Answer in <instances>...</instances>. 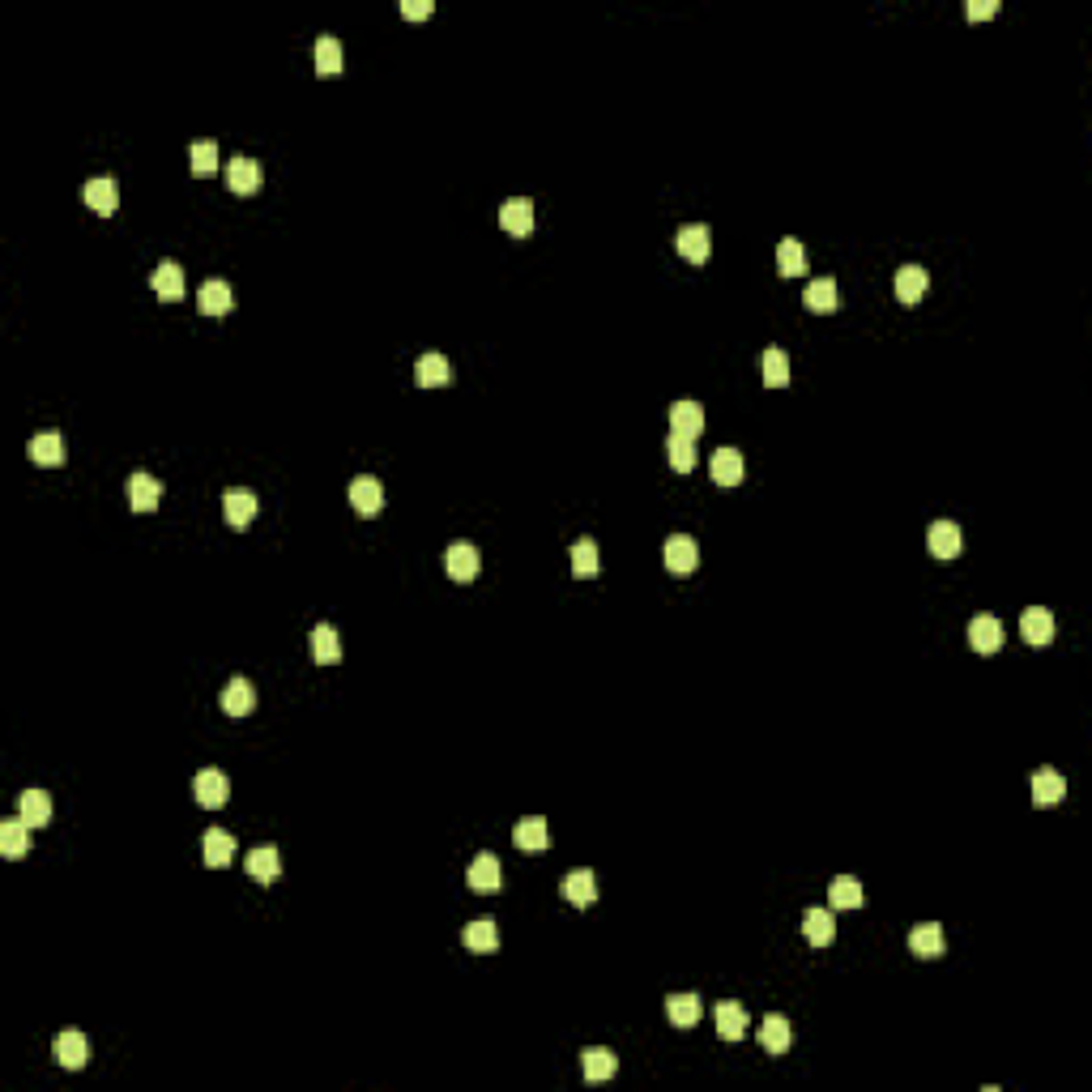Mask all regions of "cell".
<instances>
[{
    "label": "cell",
    "instance_id": "f546056e",
    "mask_svg": "<svg viewBox=\"0 0 1092 1092\" xmlns=\"http://www.w3.org/2000/svg\"><path fill=\"white\" fill-rule=\"evenodd\" d=\"M803 935L811 939L815 947H828V944H833V935H836L833 913H828V909H819V905H811L803 913Z\"/></svg>",
    "mask_w": 1092,
    "mask_h": 1092
},
{
    "label": "cell",
    "instance_id": "74e56055",
    "mask_svg": "<svg viewBox=\"0 0 1092 1092\" xmlns=\"http://www.w3.org/2000/svg\"><path fill=\"white\" fill-rule=\"evenodd\" d=\"M700 1011H704L700 994H670L666 999V1016L675 1028H692L695 1020H700Z\"/></svg>",
    "mask_w": 1092,
    "mask_h": 1092
},
{
    "label": "cell",
    "instance_id": "ba28073f",
    "mask_svg": "<svg viewBox=\"0 0 1092 1092\" xmlns=\"http://www.w3.org/2000/svg\"><path fill=\"white\" fill-rule=\"evenodd\" d=\"M500 880H504V870H500V858H495V853H478V858L470 862V870H465V883H470L474 892H500Z\"/></svg>",
    "mask_w": 1092,
    "mask_h": 1092
},
{
    "label": "cell",
    "instance_id": "e0dca14e",
    "mask_svg": "<svg viewBox=\"0 0 1092 1092\" xmlns=\"http://www.w3.org/2000/svg\"><path fill=\"white\" fill-rule=\"evenodd\" d=\"M158 500H163V487H158V478H149L146 470L129 474V504H133V512H154Z\"/></svg>",
    "mask_w": 1092,
    "mask_h": 1092
},
{
    "label": "cell",
    "instance_id": "4316f807",
    "mask_svg": "<svg viewBox=\"0 0 1092 1092\" xmlns=\"http://www.w3.org/2000/svg\"><path fill=\"white\" fill-rule=\"evenodd\" d=\"M414 380L423 384V389H440V384H448L453 380V363L445 359V354H423V359L414 363Z\"/></svg>",
    "mask_w": 1092,
    "mask_h": 1092
},
{
    "label": "cell",
    "instance_id": "9c48e42d",
    "mask_svg": "<svg viewBox=\"0 0 1092 1092\" xmlns=\"http://www.w3.org/2000/svg\"><path fill=\"white\" fill-rule=\"evenodd\" d=\"M500 226L508 235H529L534 231V201L529 196H508L500 205Z\"/></svg>",
    "mask_w": 1092,
    "mask_h": 1092
},
{
    "label": "cell",
    "instance_id": "4fadbf2b",
    "mask_svg": "<svg viewBox=\"0 0 1092 1092\" xmlns=\"http://www.w3.org/2000/svg\"><path fill=\"white\" fill-rule=\"evenodd\" d=\"M581 1071H585V1080L589 1084H602V1080H611L615 1071H619V1058H615V1050H606V1046H589V1050H581Z\"/></svg>",
    "mask_w": 1092,
    "mask_h": 1092
},
{
    "label": "cell",
    "instance_id": "9a60e30c",
    "mask_svg": "<svg viewBox=\"0 0 1092 1092\" xmlns=\"http://www.w3.org/2000/svg\"><path fill=\"white\" fill-rule=\"evenodd\" d=\"M909 947H913V956H922V960H935V956H944L947 939H944V926L939 922H922L909 930Z\"/></svg>",
    "mask_w": 1092,
    "mask_h": 1092
},
{
    "label": "cell",
    "instance_id": "cb8c5ba5",
    "mask_svg": "<svg viewBox=\"0 0 1092 1092\" xmlns=\"http://www.w3.org/2000/svg\"><path fill=\"white\" fill-rule=\"evenodd\" d=\"M86 1058H90V1041H86L82 1033H73V1028H69V1033L56 1037V1063L60 1067H69V1071H82Z\"/></svg>",
    "mask_w": 1092,
    "mask_h": 1092
},
{
    "label": "cell",
    "instance_id": "4dcf8cb0",
    "mask_svg": "<svg viewBox=\"0 0 1092 1092\" xmlns=\"http://www.w3.org/2000/svg\"><path fill=\"white\" fill-rule=\"evenodd\" d=\"M18 811L30 828L52 824V794H47V789H26V794L18 798Z\"/></svg>",
    "mask_w": 1092,
    "mask_h": 1092
},
{
    "label": "cell",
    "instance_id": "277c9868",
    "mask_svg": "<svg viewBox=\"0 0 1092 1092\" xmlns=\"http://www.w3.org/2000/svg\"><path fill=\"white\" fill-rule=\"evenodd\" d=\"M926 546H930V555L939 559H956L964 551V534L956 521H935L930 525V534H926Z\"/></svg>",
    "mask_w": 1092,
    "mask_h": 1092
},
{
    "label": "cell",
    "instance_id": "8992f818",
    "mask_svg": "<svg viewBox=\"0 0 1092 1092\" xmlns=\"http://www.w3.org/2000/svg\"><path fill=\"white\" fill-rule=\"evenodd\" d=\"M700 564V546H695L692 534H670L666 538V568L679 576H687L692 568Z\"/></svg>",
    "mask_w": 1092,
    "mask_h": 1092
},
{
    "label": "cell",
    "instance_id": "60d3db41",
    "mask_svg": "<svg viewBox=\"0 0 1092 1092\" xmlns=\"http://www.w3.org/2000/svg\"><path fill=\"white\" fill-rule=\"evenodd\" d=\"M828 900H833L836 909H858L866 897H862V883L853 880V875H836L833 888H828Z\"/></svg>",
    "mask_w": 1092,
    "mask_h": 1092
},
{
    "label": "cell",
    "instance_id": "836d02e7",
    "mask_svg": "<svg viewBox=\"0 0 1092 1092\" xmlns=\"http://www.w3.org/2000/svg\"><path fill=\"white\" fill-rule=\"evenodd\" d=\"M26 845H30V824L22 815L18 819H0V853H5V858H22Z\"/></svg>",
    "mask_w": 1092,
    "mask_h": 1092
},
{
    "label": "cell",
    "instance_id": "7bdbcfd3",
    "mask_svg": "<svg viewBox=\"0 0 1092 1092\" xmlns=\"http://www.w3.org/2000/svg\"><path fill=\"white\" fill-rule=\"evenodd\" d=\"M777 269L786 273V278H794V273H803L806 269V252L798 240H781L777 243Z\"/></svg>",
    "mask_w": 1092,
    "mask_h": 1092
},
{
    "label": "cell",
    "instance_id": "52a82bcc",
    "mask_svg": "<svg viewBox=\"0 0 1092 1092\" xmlns=\"http://www.w3.org/2000/svg\"><path fill=\"white\" fill-rule=\"evenodd\" d=\"M789 1041H794V1028H789V1020L781 1011H769V1016L759 1020V1046L769 1050V1054H786Z\"/></svg>",
    "mask_w": 1092,
    "mask_h": 1092
},
{
    "label": "cell",
    "instance_id": "5bb4252c",
    "mask_svg": "<svg viewBox=\"0 0 1092 1092\" xmlns=\"http://www.w3.org/2000/svg\"><path fill=\"white\" fill-rule=\"evenodd\" d=\"M243 866H248V875L257 883H273L282 875V853H278V845H257V850L248 853V862H243Z\"/></svg>",
    "mask_w": 1092,
    "mask_h": 1092
},
{
    "label": "cell",
    "instance_id": "2e32d148",
    "mask_svg": "<svg viewBox=\"0 0 1092 1092\" xmlns=\"http://www.w3.org/2000/svg\"><path fill=\"white\" fill-rule=\"evenodd\" d=\"M700 431H704V410H700V401H675V406H670V435L695 440Z\"/></svg>",
    "mask_w": 1092,
    "mask_h": 1092
},
{
    "label": "cell",
    "instance_id": "8fae6325",
    "mask_svg": "<svg viewBox=\"0 0 1092 1092\" xmlns=\"http://www.w3.org/2000/svg\"><path fill=\"white\" fill-rule=\"evenodd\" d=\"M252 709H257V687H252L243 675H235L231 683L223 687V713L226 717H248Z\"/></svg>",
    "mask_w": 1092,
    "mask_h": 1092
},
{
    "label": "cell",
    "instance_id": "30bf717a",
    "mask_svg": "<svg viewBox=\"0 0 1092 1092\" xmlns=\"http://www.w3.org/2000/svg\"><path fill=\"white\" fill-rule=\"evenodd\" d=\"M1054 628H1058V623H1054V615H1050L1046 606H1028V611L1020 615V632H1024V640H1028V645H1037V648L1054 640Z\"/></svg>",
    "mask_w": 1092,
    "mask_h": 1092
},
{
    "label": "cell",
    "instance_id": "d6986e66",
    "mask_svg": "<svg viewBox=\"0 0 1092 1092\" xmlns=\"http://www.w3.org/2000/svg\"><path fill=\"white\" fill-rule=\"evenodd\" d=\"M713 1020H717V1033H722L725 1041H742V1037H747V1011H742V1003H734V999L717 1003Z\"/></svg>",
    "mask_w": 1092,
    "mask_h": 1092
},
{
    "label": "cell",
    "instance_id": "ffe728a7",
    "mask_svg": "<svg viewBox=\"0 0 1092 1092\" xmlns=\"http://www.w3.org/2000/svg\"><path fill=\"white\" fill-rule=\"evenodd\" d=\"M1063 794H1067V777L1058 769H1037L1033 772V803L1037 806L1063 803Z\"/></svg>",
    "mask_w": 1092,
    "mask_h": 1092
},
{
    "label": "cell",
    "instance_id": "7dc6e473",
    "mask_svg": "<svg viewBox=\"0 0 1092 1092\" xmlns=\"http://www.w3.org/2000/svg\"><path fill=\"white\" fill-rule=\"evenodd\" d=\"M431 0H401V18H410V22H418V18H431Z\"/></svg>",
    "mask_w": 1092,
    "mask_h": 1092
},
{
    "label": "cell",
    "instance_id": "5b68a950",
    "mask_svg": "<svg viewBox=\"0 0 1092 1092\" xmlns=\"http://www.w3.org/2000/svg\"><path fill=\"white\" fill-rule=\"evenodd\" d=\"M351 504L359 517H376L380 508H384V487H380V478H371V474H359V478L351 482Z\"/></svg>",
    "mask_w": 1092,
    "mask_h": 1092
},
{
    "label": "cell",
    "instance_id": "603a6c76",
    "mask_svg": "<svg viewBox=\"0 0 1092 1092\" xmlns=\"http://www.w3.org/2000/svg\"><path fill=\"white\" fill-rule=\"evenodd\" d=\"M709 474H713L717 487H739L742 482V453L739 448H717L713 461H709Z\"/></svg>",
    "mask_w": 1092,
    "mask_h": 1092
},
{
    "label": "cell",
    "instance_id": "d4e9b609",
    "mask_svg": "<svg viewBox=\"0 0 1092 1092\" xmlns=\"http://www.w3.org/2000/svg\"><path fill=\"white\" fill-rule=\"evenodd\" d=\"M86 205H90L94 213H102V218H112L116 210H120V188H116V179H90L86 184Z\"/></svg>",
    "mask_w": 1092,
    "mask_h": 1092
},
{
    "label": "cell",
    "instance_id": "d590c367",
    "mask_svg": "<svg viewBox=\"0 0 1092 1092\" xmlns=\"http://www.w3.org/2000/svg\"><path fill=\"white\" fill-rule=\"evenodd\" d=\"M342 65H346L342 43H337L334 35H320V39H316V73H320V77H334V73H342Z\"/></svg>",
    "mask_w": 1092,
    "mask_h": 1092
},
{
    "label": "cell",
    "instance_id": "b9f144b4",
    "mask_svg": "<svg viewBox=\"0 0 1092 1092\" xmlns=\"http://www.w3.org/2000/svg\"><path fill=\"white\" fill-rule=\"evenodd\" d=\"M764 384H769V389L789 384V354L781 351V346H769V351H764Z\"/></svg>",
    "mask_w": 1092,
    "mask_h": 1092
},
{
    "label": "cell",
    "instance_id": "ac0fdd59",
    "mask_svg": "<svg viewBox=\"0 0 1092 1092\" xmlns=\"http://www.w3.org/2000/svg\"><path fill=\"white\" fill-rule=\"evenodd\" d=\"M226 184H231V193H257L260 188V163L257 158H243V154H235L231 163H226Z\"/></svg>",
    "mask_w": 1092,
    "mask_h": 1092
},
{
    "label": "cell",
    "instance_id": "e575fe53",
    "mask_svg": "<svg viewBox=\"0 0 1092 1092\" xmlns=\"http://www.w3.org/2000/svg\"><path fill=\"white\" fill-rule=\"evenodd\" d=\"M465 947L470 952H495L500 947V930H495V917H474L470 926H465Z\"/></svg>",
    "mask_w": 1092,
    "mask_h": 1092
},
{
    "label": "cell",
    "instance_id": "7a4b0ae2",
    "mask_svg": "<svg viewBox=\"0 0 1092 1092\" xmlns=\"http://www.w3.org/2000/svg\"><path fill=\"white\" fill-rule=\"evenodd\" d=\"M675 248L683 252L692 265H704V260H709V252H713V231H709L704 223H687V226H679Z\"/></svg>",
    "mask_w": 1092,
    "mask_h": 1092
},
{
    "label": "cell",
    "instance_id": "c3c4849f",
    "mask_svg": "<svg viewBox=\"0 0 1092 1092\" xmlns=\"http://www.w3.org/2000/svg\"><path fill=\"white\" fill-rule=\"evenodd\" d=\"M994 13H999V0H973V5H969V18H973V22L994 18Z\"/></svg>",
    "mask_w": 1092,
    "mask_h": 1092
},
{
    "label": "cell",
    "instance_id": "f1b7e54d",
    "mask_svg": "<svg viewBox=\"0 0 1092 1092\" xmlns=\"http://www.w3.org/2000/svg\"><path fill=\"white\" fill-rule=\"evenodd\" d=\"M559 888H564V897L572 900V905H593V900H598V880H593V870H589V866L568 870Z\"/></svg>",
    "mask_w": 1092,
    "mask_h": 1092
},
{
    "label": "cell",
    "instance_id": "d6a6232c",
    "mask_svg": "<svg viewBox=\"0 0 1092 1092\" xmlns=\"http://www.w3.org/2000/svg\"><path fill=\"white\" fill-rule=\"evenodd\" d=\"M223 512H226V521H231L235 529H243V525H252V517H257V495L252 491H226L223 495Z\"/></svg>",
    "mask_w": 1092,
    "mask_h": 1092
},
{
    "label": "cell",
    "instance_id": "484cf974",
    "mask_svg": "<svg viewBox=\"0 0 1092 1092\" xmlns=\"http://www.w3.org/2000/svg\"><path fill=\"white\" fill-rule=\"evenodd\" d=\"M930 290V273L922 265H900L897 269V299L900 304H917Z\"/></svg>",
    "mask_w": 1092,
    "mask_h": 1092
},
{
    "label": "cell",
    "instance_id": "f6af8a7d",
    "mask_svg": "<svg viewBox=\"0 0 1092 1092\" xmlns=\"http://www.w3.org/2000/svg\"><path fill=\"white\" fill-rule=\"evenodd\" d=\"M666 457H670V465H675L679 474L695 470V445H692V440H683V435H670V440H666Z\"/></svg>",
    "mask_w": 1092,
    "mask_h": 1092
},
{
    "label": "cell",
    "instance_id": "ab89813d",
    "mask_svg": "<svg viewBox=\"0 0 1092 1092\" xmlns=\"http://www.w3.org/2000/svg\"><path fill=\"white\" fill-rule=\"evenodd\" d=\"M803 304L811 307V312H819V316L836 312V282H833V278H815V282H806Z\"/></svg>",
    "mask_w": 1092,
    "mask_h": 1092
},
{
    "label": "cell",
    "instance_id": "ee69618b",
    "mask_svg": "<svg viewBox=\"0 0 1092 1092\" xmlns=\"http://www.w3.org/2000/svg\"><path fill=\"white\" fill-rule=\"evenodd\" d=\"M572 572L576 576L598 572V542H593V538H576L572 542Z\"/></svg>",
    "mask_w": 1092,
    "mask_h": 1092
},
{
    "label": "cell",
    "instance_id": "7402d4cb",
    "mask_svg": "<svg viewBox=\"0 0 1092 1092\" xmlns=\"http://www.w3.org/2000/svg\"><path fill=\"white\" fill-rule=\"evenodd\" d=\"M512 841H517V850H525V853L546 850V845H551V828H546L542 815H525V819L512 828Z\"/></svg>",
    "mask_w": 1092,
    "mask_h": 1092
},
{
    "label": "cell",
    "instance_id": "3957f363",
    "mask_svg": "<svg viewBox=\"0 0 1092 1092\" xmlns=\"http://www.w3.org/2000/svg\"><path fill=\"white\" fill-rule=\"evenodd\" d=\"M193 794H196V803L201 806H223L226 798H231V786H226V772L223 769H201L193 777Z\"/></svg>",
    "mask_w": 1092,
    "mask_h": 1092
},
{
    "label": "cell",
    "instance_id": "1f68e13d",
    "mask_svg": "<svg viewBox=\"0 0 1092 1092\" xmlns=\"http://www.w3.org/2000/svg\"><path fill=\"white\" fill-rule=\"evenodd\" d=\"M154 290H158V299H167V304L184 299V269H179L176 260H158V269H154Z\"/></svg>",
    "mask_w": 1092,
    "mask_h": 1092
},
{
    "label": "cell",
    "instance_id": "f35d334b",
    "mask_svg": "<svg viewBox=\"0 0 1092 1092\" xmlns=\"http://www.w3.org/2000/svg\"><path fill=\"white\" fill-rule=\"evenodd\" d=\"M231 299H235L231 287L213 278V282H205V287H201V295H196V307H201L205 316H226V312H231Z\"/></svg>",
    "mask_w": 1092,
    "mask_h": 1092
},
{
    "label": "cell",
    "instance_id": "8d00e7d4",
    "mask_svg": "<svg viewBox=\"0 0 1092 1092\" xmlns=\"http://www.w3.org/2000/svg\"><path fill=\"white\" fill-rule=\"evenodd\" d=\"M312 658L320 662V666H334V662H342V640H337L334 623H320V628L312 632Z\"/></svg>",
    "mask_w": 1092,
    "mask_h": 1092
},
{
    "label": "cell",
    "instance_id": "6da1fadb",
    "mask_svg": "<svg viewBox=\"0 0 1092 1092\" xmlns=\"http://www.w3.org/2000/svg\"><path fill=\"white\" fill-rule=\"evenodd\" d=\"M445 568H448V576H453L457 585H470L474 576H478V568H482L478 546L465 542V538H457V542L445 551Z\"/></svg>",
    "mask_w": 1092,
    "mask_h": 1092
},
{
    "label": "cell",
    "instance_id": "44dd1931",
    "mask_svg": "<svg viewBox=\"0 0 1092 1092\" xmlns=\"http://www.w3.org/2000/svg\"><path fill=\"white\" fill-rule=\"evenodd\" d=\"M231 853H235V836L226 833V828H205V836H201V858H205V866H226V862H231Z\"/></svg>",
    "mask_w": 1092,
    "mask_h": 1092
},
{
    "label": "cell",
    "instance_id": "83f0119b",
    "mask_svg": "<svg viewBox=\"0 0 1092 1092\" xmlns=\"http://www.w3.org/2000/svg\"><path fill=\"white\" fill-rule=\"evenodd\" d=\"M26 453L35 465H60L65 461V440H60V431H39V435H30Z\"/></svg>",
    "mask_w": 1092,
    "mask_h": 1092
},
{
    "label": "cell",
    "instance_id": "bcb514c9",
    "mask_svg": "<svg viewBox=\"0 0 1092 1092\" xmlns=\"http://www.w3.org/2000/svg\"><path fill=\"white\" fill-rule=\"evenodd\" d=\"M213 171H218V146H213V141H196L193 146V176L210 179Z\"/></svg>",
    "mask_w": 1092,
    "mask_h": 1092
},
{
    "label": "cell",
    "instance_id": "7c38bea8",
    "mask_svg": "<svg viewBox=\"0 0 1092 1092\" xmlns=\"http://www.w3.org/2000/svg\"><path fill=\"white\" fill-rule=\"evenodd\" d=\"M969 645L977 648V653H999V648H1003V623L994 619V615H973Z\"/></svg>",
    "mask_w": 1092,
    "mask_h": 1092
}]
</instances>
